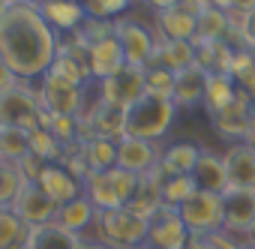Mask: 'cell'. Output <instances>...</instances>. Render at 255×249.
Listing matches in <instances>:
<instances>
[{"instance_id": "1", "label": "cell", "mask_w": 255, "mask_h": 249, "mask_svg": "<svg viewBox=\"0 0 255 249\" xmlns=\"http://www.w3.org/2000/svg\"><path fill=\"white\" fill-rule=\"evenodd\" d=\"M57 33L42 18L39 3H12L0 15V57L21 81L42 78L57 57Z\"/></svg>"}, {"instance_id": "2", "label": "cell", "mask_w": 255, "mask_h": 249, "mask_svg": "<svg viewBox=\"0 0 255 249\" xmlns=\"http://www.w3.org/2000/svg\"><path fill=\"white\" fill-rule=\"evenodd\" d=\"M177 111L180 108L174 105V99L144 93L138 102H132L129 108H126V135L159 144L168 135V129L174 126Z\"/></svg>"}, {"instance_id": "3", "label": "cell", "mask_w": 255, "mask_h": 249, "mask_svg": "<svg viewBox=\"0 0 255 249\" xmlns=\"http://www.w3.org/2000/svg\"><path fill=\"white\" fill-rule=\"evenodd\" d=\"M93 240L105 243L108 249H135L147 243V219L129 207L99 210L93 222Z\"/></svg>"}, {"instance_id": "4", "label": "cell", "mask_w": 255, "mask_h": 249, "mask_svg": "<svg viewBox=\"0 0 255 249\" xmlns=\"http://www.w3.org/2000/svg\"><path fill=\"white\" fill-rule=\"evenodd\" d=\"M138 186V174L123 168H105V171H87L84 177V195L96 204V210H114L126 207Z\"/></svg>"}, {"instance_id": "5", "label": "cell", "mask_w": 255, "mask_h": 249, "mask_svg": "<svg viewBox=\"0 0 255 249\" xmlns=\"http://www.w3.org/2000/svg\"><path fill=\"white\" fill-rule=\"evenodd\" d=\"M42 102L39 90L27 87L24 81H15L9 90L0 93V126H18V129H36L42 126Z\"/></svg>"}, {"instance_id": "6", "label": "cell", "mask_w": 255, "mask_h": 249, "mask_svg": "<svg viewBox=\"0 0 255 249\" xmlns=\"http://www.w3.org/2000/svg\"><path fill=\"white\" fill-rule=\"evenodd\" d=\"M96 93L105 105H114V108H129L132 102H138L144 93H147V69L144 66H132L126 63L120 72H114L111 78H102L96 81Z\"/></svg>"}, {"instance_id": "7", "label": "cell", "mask_w": 255, "mask_h": 249, "mask_svg": "<svg viewBox=\"0 0 255 249\" xmlns=\"http://www.w3.org/2000/svg\"><path fill=\"white\" fill-rule=\"evenodd\" d=\"M177 213H180V219L186 222L189 234H213V231L222 228V219H225L222 195L195 189V192L177 207Z\"/></svg>"}, {"instance_id": "8", "label": "cell", "mask_w": 255, "mask_h": 249, "mask_svg": "<svg viewBox=\"0 0 255 249\" xmlns=\"http://www.w3.org/2000/svg\"><path fill=\"white\" fill-rule=\"evenodd\" d=\"M114 36L123 48L126 63L150 66L153 51H156V33L150 27H144L141 21H132V18H117L114 21Z\"/></svg>"}, {"instance_id": "9", "label": "cell", "mask_w": 255, "mask_h": 249, "mask_svg": "<svg viewBox=\"0 0 255 249\" xmlns=\"http://www.w3.org/2000/svg\"><path fill=\"white\" fill-rule=\"evenodd\" d=\"M84 93L87 87L72 84L54 72H45L39 81V102H42V111L48 114H78L84 105Z\"/></svg>"}, {"instance_id": "10", "label": "cell", "mask_w": 255, "mask_h": 249, "mask_svg": "<svg viewBox=\"0 0 255 249\" xmlns=\"http://www.w3.org/2000/svg\"><path fill=\"white\" fill-rule=\"evenodd\" d=\"M252 96L240 87L237 90V96L225 105V108H219L216 114H210V120H213V129H216V135H222L228 144H234V141H246V132H249V114H252Z\"/></svg>"}, {"instance_id": "11", "label": "cell", "mask_w": 255, "mask_h": 249, "mask_svg": "<svg viewBox=\"0 0 255 249\" xmlns=\"http://www.w3.org/2000/svg\"><path fill=\"white\" fill-rule=\"evenodd\" d=\"M72 84H81L87 87V81H93V63H90V45H84L75 33L69 42H63L57 48V57H54V66L48 69Z\"/></svg>"}, {"instance_id": "12", "label": "cell", "mask_w": 255, "mask_h": 249, "mask_svg": "<svg viewBox=\"0 0 255 249\" xmlns=\"http://www.w3.org/2000/svg\"><path fill=\"white\" fill-rule=\"evenodd\" d=\"M189 237L192 234H189L186 222L180 219L177 207L162 204L159 213L153 219H147V243L156 249H186Z\"/></svg>"}, {"instance_id": "13", "label": "cell", "mask_w": 255, "mask_h": 249, "mask_svg": "<svg viewBox=\"0 0 255 249\" xmlns=\"http://www.w3.org/2000/svg\"><path fill=\"white\" fill-rule=\"evenodd\" d=\"M222 228L240 240H246L249 228L255 225V189H228L222 195Z\"/></svg>"}, {"instance_id": "14", "label": "cell", "mask_w": 255, "mask_h": 249, "mask_svg": "<svg viewBox=\"0 0 255 249\" xmlns=\"http://www.w3.org/2000/svg\"><path fill=\"white\" fill-rule=\"evenodd\" d=\"M162 147L156 141H144V138H132L123 135L117 141V168L132 171V174H147L159 165Z\"/></svg>"}, {"instance_id": "15", "label": "cell", "mask_w": 255, "mask_h": 249, "mask_svg": "<svg viewBox=\"0 0 255 249\" xmlns=\"http://www.w3.org/2000/svg\"><path fill=\"white\" fill-rule=\"evenodd\" d=\"M36 183L45 189V195L54 204H66V201L84 195V177H78L75 171H69L63 162H48L42 168V174H39Z\"/></svg>"}, {"instance_id": "16", "label": "cell", "mask_w": 255, "mask_h": 249, "mask_svg": "<svg viewBox=\"0 0 255 249\" xmlns=\"http://www.w3.org/2000/svg\"><path fill=\"white\" fill-rule=\"evenodd\" d=\"M12 210L33 228V225H45V222H51L54 216H57V210H60V204H54L48 195H45V189L39 186V183H24V189L18 192V198L12 201Z\"/></svg>"}, {"instance_id": "17", "label": "cell", "mask_w": 255, "mask_h": 249, "mask_svg": "<svg viewBox=\"0 0 255 249\" xmlns=\"http://www.w3.org/2000/svg\"><path fill=\"white\" fill-rule=\"evenodd\" d=\"M228 171V189H255V147L246 141H234L222 153Z\"/></svg>"}, {"instance_id": "18", "label": "cell", "mask_w": 255, "mask_h": 249, "mask_svg": "<svg viewBox=\"0 0 255 249\" xmlns=\"http://www.w3.org/2000/svg\"><path fill=\"white\" fill-rule=\"evenodd\" d=\"M207 75H210V72H204L198 63H195V66L180 69V72L174 75V93H171L174 105H177V108H183V111H189V108H195V105H204Z\"/></svg>"}, {"instance_id": "19", "label": "cell", "mask_w": 255, "mask_h": 249, "mask_svg": "<svg viewBox=\"0 0 255 249\" xmlns=\"http://www.w3.org/2000/svg\"><path fill=\"white\" fill-rule=\"evenodd\" d=\"M126 207L144 219H153L159 213V207H162V171H159V165L147 174H138V186H135Z\"/></svg>"}, {"instance_id": "20", "label": "cell", "mask_w": 255, "mask_h": 249, "mask_svg": "<svg viewBox=\"0 0 255 249\" xmlns=\"http://www.w3.org/2000/svg\"><path fill=\"white\" fill-rule=\"evenodd\" d=\"M39 12L54 30H78L87 21V9L78 0H39Z\"/></svg>"}, {"instance_id": "21", "label": "cell", "mask_w": 255, "mask_h": 249, "mask_svg": "<svg viewBox=\"0 0 255 249\" xmlns=\"http://www.w3.org/2000/svg\"><path fill=\"white\" fill-rule=\"evenodd\" d=\"M198 33V15L186 12L183 6L156 9V36L162 39H192Z\"/></svg>"}, {"instance_id": "22", "label": "cell", "mask_w": 255, "mask_h": 249, "mask_svg": "<svg viewBox=\"0 0 255 249\" xmlns=\"http://www.w3.org/2000/svg\"><path fill=\"white\" fill-rule=\"evenodd\" d=\"M201 159V147L192 141H174L168 147H162L159 156V171L162 177H177V174H192L195 165Z\"/></svg>"}, {"instance_id": "23", "label": "cell", "mask_w": 255, "mask_h": 249, "mask_svg": "<svg viewBox=\"0 0 255 249\" xmlns=\"http://www.w3.org/2000/svg\"><path fill=\"white\" fill-rule=\"evenodd\" d=\"M150 63L165 66L171 72L195 66V42L192 39H162V36H156V51H153Z\"/></svg>"}, {"instance_id": "24", "label": "cell", "mask_w": 255, "mask_h": 249, "mask_svg": "<svg viewBox=\"0 0 255 249\" xmlns=\"http://www.w3.org/2000/svg\"><path fill=\"white\" fill-rule=\"evenodd\" d=\"M192 180L198 189L204 192H216V195H225L228 192V171H225V162H222V153H210V150H201V159L192 171Z\"/></svg>"}, {"instance_id": "25", "label": "cell", "mask_w": 255, "mask_h": 249, "mask_svg": "<svg viewBox=\"0 0 255 249\" xmlns=\"http://www.w3.org/2000/svg\"><path fill=\"white\" fill-rule=\"evenodd\" d=\"M90 63H93V78H96V81L111 78L114 72H120V69L126 66L123 48H120V42H117L114 33L90 45Z\"/></svg>"}, {"instance_id": "26", "label": "cell", "mask_w": 255, "mask_h": 249, "mask_svg": "<svg viewBox=\"0 0 255 249\" xmlns=\"http://www.w3.org/2000/svg\"><path fill=\"white\" fill-rule=\"evenodd\" d=\"M84 237L63 228L57 219L45 222V225H33L30 228V240H27V249H78Z\"/></svg>"}, {"instance_id": "27", "label": "cell", "mask_w": 255, "mask_h": 249, "mask_svg": "<svg viewBox=\"0 0 255 249\" xmlns=\"http://www.w3.org/2000/svg\"><path fill=\"white\" fill-rule=\"evenodd\" d=\"M234 51L228 39H195V63L204 72H228Z\"/></svg>"}, {"instance_id": "28", "label": "cell", "mask_w": 255, "mask_h": 249, "mask_svg": "<svg viewBox=\"0 0 255 249\" xmlns=\"http://www.w3.org/2000/svg\"><path fill=\"white\" fill-rule=\"evenodd\" d=\"M96 204L87 198V195H78V198H72V201H66V204H60V210H57V222L63 225V228H69V231H75V234H81L84 237V231H90L93 228V222H96Z\"/></svg>"}, {"instance_id": "29", "label": "cell", "mask_w": 255, "mask_h": 249, "mask_svg": "<svg viewBox=\"0 0 255 249\" xmlns=\"http://www.w3.org/2000/svg\"><path fill=\"white\" fill-rule=\"evenodd\" d=\"M27 240L30 225L12 207H0V249H27Z\"/></svg>"}, {"instance_id": "30", "label": "cell", "mask_w": 255, "mask_h": 249, "mask_svg": "<svg viewBox=\"0 0 255 249\" xmlns=\"http://www.w3.org/2000/svg\"><path fill=\"white\" fill-rule=\"evenodd\" d=\"M240 84L228 75V72H210L207 75V93H204V108L210 114H216L219 108H225L234 96H237Z\"/></svg>"}, {"instance_id": "31", "label": "cell", "mask_w": 255, "mask_h": 249, "mask_svg": "<svg viewBox=\"0 0 255 249\" xmlns=\"http://www.w3.org/2000/svg\"><path fill=\"white\" fill-rule=\"evenodd\" d=\"M81 150H84V162H87V171H105V168H114L117 165V141L114 138H90V141H81Z\"/></svg>"}, {"instance_id": "32", "label": "cell", "mask_w": 255, "mask_h": 249, "mask_svg": "<svg viewBox=\"0 0 255 249\" xmlns=\"http://www.w3.org/2000/svg\"><path fill=\"white\" fill-rule=\"evenodd\" d=\"M228 33H231V12L210 3L198 15V33H195V39H228Z\"/></svg>"}, {"instance_id": "33", "label": "cell", "mask_w": 255, "mask_h": 249, "mask_svg": "<svg viewBox=\"0 0 255 249\" xmlns=\"http://www.w3.org/2000/svg\"><path fill=\"white\" fill-rule=\"evenodd\" d=\"M30 153V132L18 126H0V162H21Z\"/></svg>"}, {"instance_id": "34", "label": "cell", "mask_w": 255, "mask_h": 249, "mask_svg": "<svg viewBox=\"0 0 255 249\" xmlns=\"http://www.w3.org/2000/svg\"><path fill=\"white\" fill-rule=\"evenodd\" d=\"M63 141L45 126H36V129H30V153H36V156H42L45 162H60V156H63Z\"/></svg>"}, {"instance_id": "35", "label": "cell", "mask_w": 255, "mask_h": 249, "mask_svg": "<svg viewBox=\"0 0 255 249\" xmlns=\"http://www.w3.org/2000/svg\"><path fill=\"white\" fill-rule=\"evenodd\" d=\"M195 180L192 174H177V177H162V204L168 207H180L192 192H195Z\"/></svg>"}, {"instance_id": "36", "label": "cell", "mask_w": 255, "mask_h": 249, "mask_svg": "<svg viewBox=\"0 0 255 249\" xmlns=\"http://www.w3.org/2000/svg\"><path fill=\"white\" fill-rule=\"evenodd\" d=\"M87 18H99V21H117L126 9H129L132 0H81Z\"/></svg>"}, {"instance_id": "37", "label": "cell", "mask_w": 255, "mask_h": 249, "mask_svg": "<svg viewBox=\"0 0 255 249\" xmlns=\"http://www.w3.org/2000/svg\"><path fill=\"white\" fill-rule=\"evenodd\" d=\"M144 69H147V93L171 99V93H174V75H177V72H171V69H165V66H156V63H150V66H144Z\"/></svg>"}, {"instance_id": "38", "label": "cell", "mask_w": 255, "mask_h": 249, "mask_svg": "<svg viewBox=\"0 0 255 249\" xmlns=\"http://www.w3.org/2000/svg\"><path fill=\"white\" fill-rule=\"evenodd\" d=\"M255 69V51L252 48H237L234 51V60H231V69H228V75L237 81V84H243L246 78H249V72Z\"/></svg>"}, {"instance_id": "39", "label": "cell", "mask_w": 255, "mask_h": 249, "mask_svg": "<svg viewBox=\"0 0 255 249\" xmlns=\"http://www.w3.org/2000/svg\"><path fill=\"white\" fill-rule=\"evenodd\" d=\"M186 249H222V246L216 243L213 234H192L189 243H186Z\"/></svg>"}, {"instance_id": "40", "label": "cell", "mask_w": 255, "mask_h": 249, "mask_svg": "<svg viewBox=\"0 0 255 249\" xmlns=\"http://www.w3.org/2000/svg\"><path fill=\"white\" fill-rule=\"evenodd\" d=\"M15 81H21V78H18L12 69H9V63H6L3 57H0V93H3V90H9Z\"/></svg>"}, {"instance_id": "41", "label": "cell", "mask_w": 255, "mask_h": 249, "mask_svg": "<svg viewBox=\"0 0 255 249\" xmlns=\"http://www.w3.org/2000/svg\"><path fill=\"white\" fill-rule=\"evenodd\" d=\"M144 3L156 12V9H171V6H180L183 0H144Z\"/></svg>"}, {"instance_id": "42", "label": "cell", "mask_w": 255, "mask_h": 249, "mask_svg": "<svg viewBox=\"0 0 255 249\" xmlns=\"http://www.w3.org/2000/svg\"><path fill=\"white\" fill-rule=\"evenodd\" d=\"M246 144L255 147V102H252V114H249V132H246Z\"/></svg>"}, {"instance_id": "43", "label": "cell", "mask_w": 255, "mask_h": 249, "mask_svg": "<svg viewBox=\"0 0 255 249\" xmlns=\"http://www.w3.org/2000/svg\"><path fill=\"white\" fill-rule=\"evenodd\" d=\"M240 87H243V90H246V93H249V96H252V99H255V69H252V72H249V78H246V81H243V84H240Z\"/></svg>"}, {"instance_id": "44", "label": "cell", "mask_w": 255, "mask_h": 249, "mask_svg": "<svg viewBox=\"0 0 255 249\" xmlns=\"http://www.w3.org/2000/svg\"><path fill=\"white\" fill-rule=\"evenodd\" d=\"M78 249H108V246H105V243H99V240H87V237H84V240L78 243Z\"/></svg>"}, {"instance_id": "45", "label": "cell", "mask_w": 255, "mask_h": 249, "mask_svg": "<svg viewBox=\"0 0 255 249\" xmlns=\"http://www.w3.org/2000/svg\"><path fill=\"white\" fill-rule=\"evenodd\" d=\"M12 3H15V0H0V15H3V12L12 6Z\"/></svg>"}, {"instance_id": "46", "label": "cell", "mask_w": 255, "mask_h": 249, "mask_svg": "<svg viewBox=\"0 0 255 249\" xmlns=\"http://www.w3.org/2000/svg\"><path fill=\"white\" fill-rule=\"evenodd\" d=\"M246 240H249V243H255V225L249 228V234H246Z\"/></svg>"}, {"instance_id": "47", "label": "cell", "mask_w": 255, "mask_h": 249, "mask_svg": "<svg viewBox=\"0 0 255 249\" xmlns=\"http://www.w3.org/2000/svg\"><path fill=\"white\" fill-rule=\"evenodd\" d=\"M207 3H213V6H222V9H225V0H207Z\"/></svg>"}, {"instance_id": "48", "label": "cell", "mask_w": 255, "mask_h": 249, "mask_svg": "<svg viewBox=\"0 0 255 249\" xmlns=\"http://www.w3.org/2000/svg\"><path fill=\"white\" fill-rule=\"evenodd\" d=\"M135 249H156V246H150V243H141V246H135Z\"/></svg>"}, {"instance_id": "49", "label": "cell", "mask_w": 255, "mask_h": 249, "mask_svg": "<svg viewBox=\"0 0 255 249\" xmlns=\"http://www.w3.org/2000/svg\"><path fill=\"white\" fill-rule=\"evenodd\" d=\"M243 249H255V243H249V240H243Z\"/></svg>"}, {"instance_id": "50", "label": "cell", "mask_w": 255, "mask_h": 249, "mask_svg": "<svg viewBox=\"0 0 255 249\" xmlns=\"http://www.w3.org/2000/svg\"><path fill=\"white\" fill-rule=\"evenodd\" d=\"M15 3H39V0H15Z\"/></svg>"}]
</instances>
